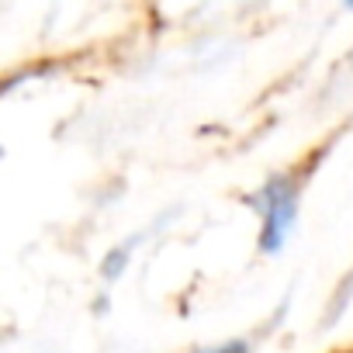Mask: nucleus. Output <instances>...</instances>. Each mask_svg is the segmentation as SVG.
<instances>
[{
	"instance_id": "f257e3e1",
	"label": "nucleus",
	"mask_w": 353,
	"mask_h": 353,
	"mask_svg": "<svg viewBox=\"0 0 353 353\" xmlns=\"http://www.w3.org/2000/svg\"><path fill=\"white\" fill-rule=\"evenodd\" d=\"M294 219H298V188L288 176H277L263 194V229H260L263 253H277L284 246L288 232L294 229Z\"/></svg>"
},
{
	"instance_id": "f03ea898",
	"label": "nucleus",
	"mask_w": 353,
	"mask_h": 353,
	"mask_svg": "<svg viewBox=\"0 0 353 353\" xmlns=\"http://www.w3.org/2000/svg\"><path fill=\"white\" fill-rule=\"evenodd\" d=\"M201 353H246L239 343H229V346H219V350H201Z\"/></svg>"
},
{
	"instance_id": "7ed1b4c3",
	"label": "nucleus",
	"mask_w": 353,
	"mask_h": 353,
	"mask_svg": "<svg viewBox=\"0 0 353 353\" xmlns=\"http://www.w3.org/2000/svg\"><path fill=\"white\" fill-rule=\"evenodd\" d=\"M346 8H350V11H353V0H346Z\"/></svg>"
}]
</instances>
